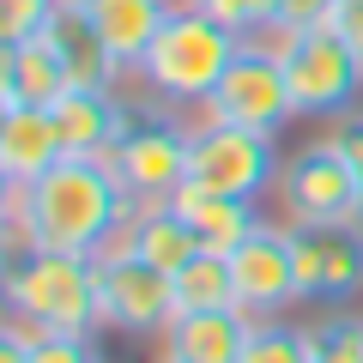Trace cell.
Here are the masks:
<instances>
[{
    "instance_id": "cell-19",
    "label": "cell",
    "mask_w": 363,
    "mask_h": 363,
    "mask_svg": "<svg viewBox=\"0 0 363 363\" xmlns=\"http://www.w3.org/2000/svg\"><path fill=\"white\" fill-rule=\"evenodd\" d=\"M176 309H236V279H230V255H206L200 248L188 267H176Z\"/></svg>"
},
{
    "instance_id": "cell-26",
    "label": "cell",
    "mask_w": 363,
    "mask_h": 363,
    "mask_svg": "<svg viewBox=\"0 0 363 363\" xmlns=\"http://www.w3.org/2000/svg\"><path fill=\"white\" fill-rule=\"evenodd\" d=\"M37 327L18 321V315H6V327H0V363H30V345H37Z\"/></svg>"
},
{
    "instance_id": "cell-17",
    "label": "cell",
    "mask_w": 363,
    "mask_h": 363,
    "mask_svg": "<svg viewBox=\"0 0 363 363\" xmlns=\"http://www.w3.org/2000/svg\"><path fill=\"white\" fill-rule=\"evenodd\" d=\"M248 333H255V321L242 309H188L169 321L164 351L176 363H242Z\"/></svg>"
},
{
    "instance_id": "cell-10",
    "label": "cell",
    "mask_w": 363,
    "mask_h": 363,
    "mask_svg": "<svg viewBox=\"0 0 363 363\" xmlns=\"http://www.w3.org/2000/svg\"><path fill=\"white\" fill-rule=\"evenodd\" d=\"M279 188H285L291 224H345L351 212L363 206V188H357V176H351L345 152L327 145V140L303 145V152L291 157V169H285Z\"/></svg>"
},
{
    "instance_id": "cell-8",
    "label": "cell",
    "mask_w": 363,
    "mask_h": 363,
    "mask_svg": "<svg viewBox=\"0 0 363 363\" xmlns=\"http://www.w3.org/2000/svg\"><path fill=\"white\" fill-rule=\"evenodd\" d=\"M297 297H357L363 291V224H285Z\"/></svg>"
},
{
    "instance_id": "cell-4",
    "label": "cell",
    "mask_w": 363,
    "mask_h": 363,
    "mask_svg": "<svg viewBox=\"0 0 363 363\" xmlns=\"http://www.w3.org/2000/svg\"><path fill=\"white\" fill-rule=\"evenodd\" d=\"M97 260V315L109 333L164 339L176 321V272L152 267L140 255H91Z\"/></svg>"
},
{
    "instance_id": "cell-18",
    "label": "cell",
    "mask_w": 363,
    "mask_h": 363,
    "mask_svg": "<svg viewBox=\"0 0 363 363\" xmlns=\"http://www.w3.org/2000/svg\"><path fill=\"white\" fill-rule=\"evenodd\" d=\"M169 206L188 218V230L200 236L206 255H230V248L260 224V218H255V200L218 194V188H200V182H182L176 194H169Z\"/></svg>"
},
{
    "instance_id": "cell-21",
    "label": "cell",
    "mask_w": 363,
    "mask_h": 363,
    "mask_svg": "<svg viewBox=\"0 0 363 363\" xmlns=\"http://www.w3.org/2000/svg\"><path fill=\"white\" fill-rule=\"evenodd\" d=\"M242 363H309V333L291 321H255V333H248V351Z\"/></svg>"
},
{
    "instance_id": "cell-28",
    "label": "cell",
    "mask_w": 363,
    "mask_h": 363,
    "mask_svg": "<svg viewBox=\"0 0 363 363\" xmlns=\"http://www.w3.org/2000/svg\"><path fill=\"white\" fill-rule=\"evenodd\" d=\"M327 25H333L339 37H345L351 49L363 55V0H339V6H333V18H327Z\"/></svg>"
},
{
    "instance_id": "cell-22",
    "label": "cell",
    "mask_w": 363,
    "mask_h": 363,
    "mask_svg": "<svg viewBox=\"0 0 363 363\" xmlns=\"http://www.w3.org/2000/svg\"><path fill=\"white\" fill-rule=\"evenodd\" d=\"M55 6H61V0H0V49L43 37V30L55 25Z\"/></svg>"
},
{
    "instance_id": "cell-3",
    "label": "cell",
    "mask_w": 363,
    "mask_h": 363,
    "mask_svg": "<svg viewBox=\"0 0 363 363\" xmlns=\"http://www.w3.org/2000/svg\"><path fill=\"white\" fill-rule=\"evenodd\" d=\"M236 49H242V37H236L230 25H218L212 13L188 6V13L164 18L157 43L140 61V79H145V91L164 97V104H206L212 91H218L224 67L236 61Z\"/></svg>"
},
{
    "instance_id": "cell-16",
    "label": "cell",
    "mask_w": 363,
    "mask_h": 363,
    "mask_svg": "<svg viewBox=\"0 0 363 363\" xmlns=\"http://www.w3.org/2000/svg\"><path fill=\"white\" fill-rule=\"evenodd\" d=\"M79 13L91 18V30L104 37V49L116 55L128 73H140L145 49L157 43V30H164V18L176 13L169 0H73Z\"/></svg>"
},
{
    "instance_id": "cell-24",
    "label": "cell",
    "mask_w": 363,
    "mask_h": 363,
    "mask_svg": "<svg viewBox=\"0 0 363 363\" xmlns=\"http://www.w3.org/2000/svg\"><path fill=\"white\" fill-rule=\"evenodd\" d=\"M321 140L345 152L351 176H357V188H363V109H345V116H327V133H321Z\"/></svg>"
},
{
    "instance_id": "cell-27",
    "label": "cell",
    "mask_w": 363,
    "mask_h": 363,
    "mask_svg": "<svg viewBox=\"0 0 363 363\" xmlns=\"http://www.w3.org/2000/svg\"><path fill=\"white\" fill-rule=\"evenodd\" d=\"M333 6L339 0H285V25H297V30H309V25H327V18H333Z\"/></svg>"
},
{
    "instance_id": "cell-12",
    "label": "cell",
    "mask_w": 363,
    "mask_h": 363,
    "mask_svg": "<svg viewBox=\"0 0 363 363\" xmlns=\"http://www.w3.org/2000/svg\"><path fill=\"white\" fill-rule=\"evenodd\" d=\"M97 255H140V260H152V267L176 272V267H188V260L200 255V236L188 230V218H182L169 200H133L128 218H121V230L109 236Z\"/></svg>"
},
{
    "instance_id": "cell-29",
    "label": "cell",
    "mask_w": 363,
    "mask_h": 363,
    "mask_svg": "<svg viewBox=\"0 0 363 363\" xmlns=\"http://www.w3.org/2000/svg\"><path fill=\"white\" fill-rule=\"evenodd\" d=\"M157 363H176V357H169V351H164V357H157Z\"/></svg>"
},
{
    "instance_id": "cell-25",
    "label": "cell",
    "mask_w": 363,
    "mask_h": 363,
    "mask_svg": "<svg viewBox=\"0 0 363 363\" xmlns=\"http://www.w3.org/2000/svg\"><path fill=\"white\" fill-rule=\"evenodd\" d=\"M30 363H97L91 339H73V333H43L30 345Z\"/></svg>"
},
{
    "instance_id": "cell-9",
    "label": "cell",
    "mask_w": 363,
    "mask_h": 363,
    "mask_svg": "<svg viewBox=\"0 0 363 363\" xmlns=\"http://www.w3.org/2000/svg\"><path fill=\"white\" fill-rule=\"evenodd\" d=\"M109 169L128 188V200H169L188 182V128L169 116H157V121L133 116L128 140L109 152Z\"/></svg>"
},
{
    "instance_id": "cell-13",
    "label": "cell",
    "mask_w": 363,
    "mask_h": 363,
    "mask_svg": "<svg viewBox=\"0 0 363 363\" xmlns=\"http://www.w3.org/2000/svg\"><path fill=\"white\" fill-rule=\"evenodd\" d=\"M67 91H73V73H67V61H61V49H55L49 30L30 37V43L0 49V116H6V109H30V104L49 109Z\"/></svg>"
},
{
    "instance_id": "cell-1",
    "label": "cell",
    "mask_w": 363,
    "mask_h": 363,
    "mask_svg": "<svg viewBox=\"0 0 363 363\" xmlns=\"http://www.w3.org/2000/svg\"><path fill=\"white\" fill-rule=\"evenodd\" d=\"M13 194L25 206L30 242L55 248V255H97L133 206L128 188L109 169V157H73V152L61 164H49L37 182L13 188Z\"/></svg>"
},
{
    "instance_id": "cell-7",
    "label": "cell",
    "mask_w": 363,
    "mask_h": 363,
    "mask_svg": "<svg viewBox=\"0 0 363 363\" xmlns=\"http://www.w3.org/2000/svg\"><path fill=\"white\" fill-rule=\"evenodd\" d=\"M206 109H212L218 121H236V128L279 133L291 116H297L285 61H279V55H267V49H255V43H242V49H236V61L224 67L218 91L206 97Z\"/></svg>"
},
{
    "instance_id": "cell-5",
    "label": "cell",
    "mask_w": 363,
    "mask_h": 363,
    "mask_svg": "<svg viewBox=\"0 0 363 363\" xmlns=\"http://www.w3.org/2000/svg\"><path fill=\"white\" fill-rule=\"evenodd\" d=\"M188 182L236 200H260L279 182V133L236 128V121H212L188 133Z\"/></svg>"
},
{
    "instance_id": "cell-20",
    "label": "cell",
    "mask_w": 363,
    "mask_h": 363,
    "mask_svg": "<svg viewBox=\"0 0 363 363\" xmlns=\"http://www.w3.org/2000/svg\"><path fill=\"white\" fill-rule=\"evenodd\" d=\"M303 333H309V363H363V315L333 309Z\"/></svg>"
},
{
    "instance_id": "cell-11",
    "label": "cell",
    "mask_w": 363,
    "mask_h": 363,
    "mask_svg": "<svg viewBox=\"0 0 363 363\" xmlns=\"http://www.w3.org/2000/svg\"><path fill=\"white\" fill-rule=\"evenodd\" d=\"M230 279H236V309L248 321H272L297 297V279H291V236L285 224H255L242 242L230 248Z\"/></svg>"
},
{
    "instance_id": "cell-14",
    "label": "cell",
    "mask_w": 363,
    "mask_h": 363,
    "mask_svg": "<svg viewBox=\"0 0 363 363\" xmlns=\"http://www.w3.org/2000/svg\"><path fill=\"white\" fill-rule=\"evenodd\" d=\"M49 109H55V128H61L73 157H109L133 128V116L121 109L116 91H67Z\"/></svg>"
},
{
    "instance_id": "cell-6",
    "label": "cell",
    "mask_w": 363,
    "mask_h": 363,
    "mask_svg": "<svg viewBox=\"0 0 363 363\" xmlns=\"http://www.w3.org/2000/svg\"><path fill=\"white\" fill-rule=\"evenodd\" d=\"M279 61H285L297 116H345V109L357 104V91H363V55L351 49L333 25L297 30V43H291Z\"/></svg>"
},
{
    "instance_id": "cell-23",
    "label": "cell",
    "mask_w": 363,
    "mask_h": 363,
    "mask_svg": "<svg viewBox=\"0 0 363 363\" xmlns=\"http://www.w3.org/2000/svg\"><path fill=\"white\" fill-rule=\"evenodd\" d=\"M200 13H212L218 25H230L236 37H255V30H267L272 18L285 13V0H200Z\"/></svg>"
},
{
    "instance_id": "cell-15",
    "label": "cell",
    "mask_w": 363,
    "mask_h": 363,
    "mask_svg": "<svg viewBox=\"0 0 363 363\" xmlns=\"http://www.w3.org/2000/svg\"><path fill=\"white\" fill-rule=\"evenodd\" d=\"M67 157V140L61 128H55V109H6L0 116V182L6 188H25V182H37L49 164H61Z\"/></svg>"
},
{
    "instance_id": "cell-2",
    "label": "cell",
    "mask_w": 363,
    "mask_h": 363,
    "mask_svg": "<svg viewBox=\"0 0 363 363\" xmlns=\"http://www.w3.org/2000/svg\"><path fill=\"white\" fill-rule=\"evenodd\" d=\"M6 315L30 321L37 333L91 339L104 327V315H97V260L55 255V248H30V255L6 260Z\"/></svg>"
}]
</instances>
